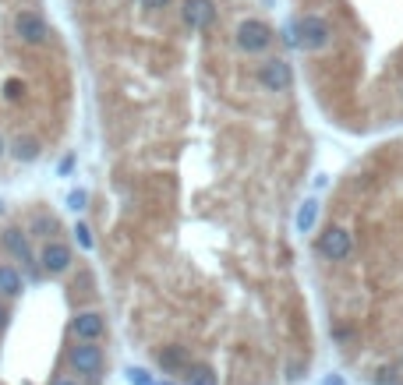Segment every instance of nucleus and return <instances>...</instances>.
<instances>
[{
  "label": "nucleus",
  "mask_w": 403,
  "mask_h": 385,
  "mask_svg": "<svg viewBox=\"0 0 403 385\" xmlns=\"http://www.w3.org/2000/svg\"><path fill=\"white\" fill-rule=\"evenodd\" d=\"M269 43H273V28H269L266 21L248 18V21H241V25H237V46H241V50L258 53V50H266Z\"/></svg>",
  "instance_id": "1"
},
{
  "label": "nucleus",
  "mask_w": 403,
  "mask_h": 385,
  "mask_svg": "<svg viewBox=\"0 0 403 385\" xmlns=\"http://www.w3.org/2000/svg\"><path fill=\"white\" fill-rule=\"evenodd\" d=\"M350 251H354V241H350V233L340 230V226H329V230L318 237V255L329 258V262H343V258H350Z\"/></svg>",
  "instance_id": "2"
},
{
  "label": "nucleus",
  "mask_w": 403,
  "mask_h": 385,
  "mask_svg": "<svg viewBox=\"0 0 403 385\" xmlns=\"http://www.w3.org/2000/svg\"><path fill=\"white\" fill-rule=\"evenodd\" d=\"M294 32H298V46H304V50H322L329 43V25L318 14H304L294 25Z\"/></svg>",
  "instance_id": "3"
},
{
  "label": "nucleus",
  "mask_w": 403,
  "mask_h": 385,
  "mask_svg": "<svg viewBox=\"0 0 403 385\" xmlns=\"http://www.w3.org/2000/svg\"><path fill=\"white\" fill-rule=\"evenodd\" d=\"M14 32H18V39L28 43V46H39V43H46V36H50L46 21H43L36 11H21V14H14Z\"/></svg>",
  "instance_id": "4"
},
{
  "label": "nucleus",
  "mask_w": 403,
  "mask_h": 385,
  "mask_svg": "<svg viewBox=\"0 0 403 385\" xmlns=\"http://www.w3.org/2000/svg\"><path fill=\"white\" fill-rule=\"evenodd\" d=\"M258 82H262L269 93H287V89L294 85V71H291L287 60H266V64L258 68Z\"/></svg>",
  "instance_id": "5"
},
{
  "label": "nucleus",
  "mask_w": 403,
  "mask_h": 385,
  "mask_svg": "<svg viewBox=\"0 0 403 385\" xmlns=\"http://www.w3.org/2000/svg\"><path fill=\"white\" fill-rule=\"evenodd\" d=\"M39 269L50 273V276H61L71 269V248L61 244V241H46V248L39 251Z\"/></svg>",
  "instance_id": "6"
},
{
  "label": "nucleus",
  "mask_w": 403,
  "mask_h": 385,
  "mask_svg": "<svg viewBox=\"0 0 403 385\" xmlns=\"http://www.w3.org/2000/svg\"><path fill=\"white\" fill-rule=\"evenodd\" d=\"M71 368H75L78 375L96 379L103 371V350L96 343H78V347H71Z\"/></svg>",
  "instance_id": "7"
},
{
  "label": "nucleus",
  "mask_w": 403,
  "mask_h": 385,
  "mask_svg": "<svg viewBox=\"0 0 403 385\" xmlns=\"http://www.w3.org/2000/svg\"><path fill=\"white\" fill-rule=\"evenodd\" d=\"M71 332L78 336V343H96L103 332H106V322H103V315H96V311H82L71 322Z\"/></svg>",
  "instance_id": "8"
},
{
  "label": "nucleus",
  "mask_w": 403,
  "mask_h": 385,
  "mask_svg": "<svg viewBox=\"0 0 403 385\" xmlns=\"http://www.w3.org/2000/svg\"><path fill=\"white\" fill-rule=\"evenodd\" d=\"M181 14H184V25H188V28H209V25L216 21L212 0H184Z\"/></svg>",
  "instance_id": "9"
},
{
  "label": "nucleus",
  "mask_w": 403,
  "mask_h": 385,
  "mask_svg": "<svg viewBox=\"0 0 403 385\" xmlns=\"http://www.w3.org/2000/svg\"><path fill=\"white\" fill-rule=\"evenodd\" d=\"M156 364L163 368V371H188L192 368V361H188V354L181 350V347H163L159 354H156Z\"/></svg>",
  "instance_id": "10"
},
{
  "label": "nucleus",
  "mask_w": 403,
  "mask_h": 385,
  "mask_svg": "<svg viewBox=\"0 0 403 385\" xmlns=\"http://www.w3.org/2000/svg\"><path fill=\"white\" fill-rule=\"evenodd\" d=\"M4 248H7L14 258H21V262L32 265V251H28V241L21 237V230H4Z\"/></svg>",
  "instance_id": "11"
},
{
  "label": "nucleus",
  "mask_w": 403,
  "mask_h": 385,
  "mask_svg": "<svg viewBox=\"0 0 403 385\" xmlns=\"http://www.w3.org/2000/svg\"><path fill=\"white\" fill-rule=\"evenodd\" d=\"M11 156H14L18 163H36V159H39V142H36V138H14Z\"/></svg>",
  "instance_id": "12"
},
{
  "label": "nucleus",
  "mask_w": 403,
  "mask_h": 385,
  "mask_svg": "<svg viewBox=\"0 0 403 385\" xmlns=\"http://www.w3.org/2000/svg\"><path fill=\"white\" fill-rule=\"evenodd\" d=\"M0 293L4 297H18L21 293V276L11 265H0Z\"/></svg>",
  "instance_id": "13"
},
{
  "label": "nucleus",
  "mask_w": 403,
  "mask_h": 385,
  "mask_svg": "<svg viewBox=\"0 0 403 385\" xmlns=\"http://www.w3.org/2000/svg\"><path fill=\"white\" fill-rule=\"evenodd\" d=\"M184 379H188V385H216V371L209 364H192Z\"/></svg>",
  "instance_id": "14"
},
{
  "label": "nucleus",
  "mask_w": 403,
  "mask_h": 385,
  "mask_svg": "<svg viewBox=\"0 0 403 385\" xmlns=\"http://www.w3.org/2000/svg\"><path fill=\"white\" fill-rule=\"evenodd\" d=\"M315 216H318V201L308 198L301 209H298V230H301V233H308V230L315 226Z\"/></svg>",
  "instance_id": "15"
},
{
  "label": "nucleus",
  "mask_w": 403,
  "mask_h": 385,
  "mask_svg": "<svg viewBox=\"0 0 403 385\" xmlns=\"http://www.w3.org/2000/svg\"><path fill=\"white\" fill-rule=\"evenodd\" d=\"M32 233L53 241V233H57V219H53V216H36V219H32Z\"/></svg>",
  "instance_id": "16"
},
{
  "label": "nucleus",
  "mask_w": 403,
  "mask_h": 385,
  "mask_svg": "<svg viewBox=\"0 0 403 385\" xmlns=\"http://www.w3.org/2000/svg\"><path fill=\"white\" fill-rule=\"evenodd\" d=\"M75 241H78L85 251H93V230H89L85 223H78V226H75Z\"/></svg>",
  "instance_id": "17"
},
{
  "label": "nucleus",
  "mask_w": 403,
  "mask_h": 385,
  "mask_svg": "<svg viewBox=\"0 0 403 385\" xmlns=\"http://www.w3.org/2000/svg\"><path fill=\"white\" fill-rule=\"evenodd\" d=\"M127 382L131 385H156L152 382V375H149L145 368H131V371H127Z\"/></svg>",
  "instance_id": "18"
},
{
  "label": "nucleus",
  "mask_w": 403,
  "mask_h": 385,
  "mask_svg": "<svg viewBox=\"0 0 403 385\" xmlns=\"http://www.w3.org/2000/svg\"><path fill=\"white\" fill-rule=\"evenodd\" d=\"M85 201H89V194L82 191V188L68 194V209H75V212H82V209H85Z\"/></svg>",
  "instance_id": "19"
},
{
  "label": "nucleus",
  "mask_w": 403,
  "mask_h": 385,
  "mask_svg": "<svg viewBox=\"0 0 403 385\" xmlns=\"http://www.w3.org/2000/svg\"><path fill=\"white\" fill-rule=\"evenodd\" d=\"M21 93H25V89H21V82H18V78H11V82L4 85V96H7V99H18Z\"/></svg>",
  "instance_id": "20"
},
{
  "label": "nucleus",
  "mask_w": 403,
  "mask_h": 385,
  "mask_svg": "<svg viewBox=\"0 0 403 385\" xmlns=\"http://www.w3.org/2000/svg\"><path fill=\"white\" fill-rule=\"evenodd\" d=\"M7 322H11V307H7V304L0 300V332L7 329Z\"/></svg>",
  "instance_id": "21"
},
{
  "label": "nucleus",
  "mask_w": 403,
  "mask_h": 385,
  "mask_svg": "<svg viewBox=\"0 0 403 385\" xmlns=\"http://www.w3.org/2000/svg\"><path fill=\"white\" fill-rule=\"evenodd\" d=\"M167 4H170V0H142L145 11H159V7H167Z\"/></svg>",
  "instance_id": "22"
},
{
  "label": "nucleus",
  "mask_w": 403,
  "mask_h": 385,
  "mask_svg": "<svg viewBox=\"0 0 403 385\" xmlns=\"http://www.w3.org/2000/svg\"><path fill=\"white\" fill-rule=\"evenodd\" d=\"M71 167H75V156H64V159H61V174H68Z\"/></svg>",
  "instance_id": "23"
},
{
  "label": "nucleus",
  "mask_w": 403,
  "mask_h": 385,
  "mask_svg": "<svg viewBox=\"0 0 403 385\" xmlns=\"http://www.w3.org/2000/svg\"><path fill=\"white\" fill-rule=\"evenodd\" d=\"M53 385H78V382H75V379H57Z\"/></svg>",
  "instance_id": "24"
},
{
  "label": "nucleus",
  "mask_w": 403,
  "mask_h": 385,
  "mask_svg": "<svg viewBox=\"0 0 403 385\" xmlns=\"http://www.w3.org/2000/svg\"><path fill=\"white\" fill-rule=\"evenodd\" d=\"M325 385H343L340 379H325Z\"/></svg>",
  "instance_id": "25"
},
{
  "label": "nucleus",
  "mask_w": 403,
  "mask_h": 385,
  "mask_svg": "<svg viewBox=\"0 0 403 385\" xmlns=\"http://www.w3.org/2000/svg\"><path fill=\"white\" fill-rule=\"evenodd\" d=\"M0 156H4V138H0Z\"/></svg>",
  "instance_id": "26"
},
{
  "label": "nucleus",
  "mask_w": 403,
  "mask_h": 385,
  "mask_svg": "<svg viewBox=\"0 0 403 385\" xmlns=\"http://www.w3.org/2000/svg\"><path fill=\"white\" fill-rule=\"evenodd\" d=\"M163 385H170V382H163Z\"/></svg>",
  "instance_id": "27"
}]
</instances>
